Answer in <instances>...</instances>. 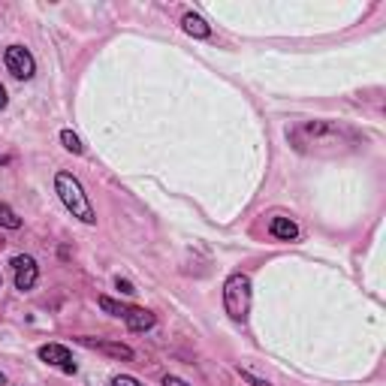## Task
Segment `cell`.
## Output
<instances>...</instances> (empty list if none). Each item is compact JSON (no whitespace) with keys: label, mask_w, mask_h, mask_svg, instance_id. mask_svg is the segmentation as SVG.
<instances>
[{"label":"cell","mask_w":386,"mask_h":386,"mask_svg":"<svg viewBox=\"0 0 386 386\" xmlns=\"http://www.w3.org/2000/svg\"><path fill=\"white\" fill-rule=\"evenodd\" d=\"M238 374H242V380H247L251 386H272L269 380H263V378H256V374H251L247 369H238Z\"/></svg>","instance_id":"4fadbf2b"},{"label":"cell","mask_w":386,"mask_h":386,"mask_svg":"<svg viewBox=\"0 0 386 386\" xmlns=\"http://www.w3.org/2000/svg\"><path fill=\"white\" fill-rule=\"evenodd\" d=\"M224 308L236 323H245L247 311H251V278L245 272L229 275L224 284Z\"/></svg>","instance_id":"7a4b0ae2"},{"label":"cell","mask_w":386,"mask_h":386,"mask_svg":"<svg viewBox=\"0 0 386 386\" xmlns=\"http://www.w3.org/2000/svg\"><path fill=\"white\" fill-rule=\"evenodd\" d=\"M6 163H9V157H0V167H6Z\"/></svg>","instance_id":"d6986e66"},{"label":"cell","mask_w":386,"mask_h":386,"mask_svg":"<svg viewBox=\"0 0 386 386\" xmlns=\"http://www.w3.org/2000/svg\"><path fill=\"white\" fill-rule=\"evenodd\" d=\"M0 386H6V374L3 371H0Z\"/></svg>","instance_id":"ac0fdd59"},{"label":"cell","mask_w":386,"mask_h":386,"mask_svg":"<svg viewBox=\"0 0 386 386\" xmlns=\"http://www.w3.org/2000/svg\"><path fill=\"white\" fill-rule=\"evenodd\" d=\"M79 344L85 347H94V350L106 353V356H115V360H133V347H127L121 341H94V338H79Z\"/></svg>","instance_id":"8992f818"},{"label":"cell","mask_w":386,"mask_h":386,"mask_svg":"<svg viewBox=\"0 0 386 386\" xmlns=\"http://www.w3.org/2000/svg\"><path fill=\"white\" fill-rule=\"evenodd\" d=\"M0 287H3V278H0Z\"/></svg>","instance_id":"ffe728a7"},{"label":"cell","mask_w":386,"mask_h":386,"mask_svg":"<svg viewBox=\"0 0 386 386\" xmlns=\"http://www.w3.org/2000/svg\"><path fill=\"white\" fill-rule=\"evenodd\" d=\"M124 323H127L130 332H148V329L154 326V314H151V311H145V308H127Z\"/></svg>","instance_id":"52a82bcc"},{"label":"cell","mask_w":386,"mask_h":386,"mask_svg":"<svg viewBox=\"0 0 386 386\" xmlns=\"http://www.w3.org/2000/svg\"><path fill=\"white\" fill-rule=\"evenodd\" d=\"M3 63H6V70L13 72V76L18 82H27V79H33V72H36V63H33V54L24 49V45H9V49L3 52Z\"/></svg>","instance_id":"3957f363"},{"label":"cell","mask_w":386,"mask_h":386,"mask_svg":"<svg viewBox=\"0 0 386 386\" xmlns=\"http://www.w3.org/2000/svg\"><path fill=\"white\" fill-rule=\"evenodd\" d=\"M112 386H142V383L130 378V374H118V378H112Z\"/></svg>","instance_id":"5bb4252c"},{"label":"cell","mask_w":386,"mask_h":386,"mask_svg":"<svg viewBox=\"0 0 386 386\" xmlns=\"http://www.w3.org/2000/svg\"><path fill=\"white\" fill-rule=\"evenodd\" d=\"M97 305L103 308L106 314H112V317H124L127 314V305H121V302H115V299H109V296H100Z\"/></svg>","instance_id":"8fae6325"},{"label":"cell","mask_w":386,"mask_h":386,"mask_svg":"<svg viewBox=\"0 0 386 386\" xmlns=\"http://www.w3.org/2000/svg\"><path fill=\"white\" fill-rule=\"evenodd\" d=\"M269 233H272L275 238H281V242H296V238H299V226L293 224L290 217H272Z\"/></svg>","instance_id":"ba28073f"},{"label":"cell","mask_w":386,"mask_h":386,"mask_svg":"<svg viewBox=\"0 0 386 386\" xmlns=\"http://www.w3.org/2000/svg\"><path fill=\"white\" fill-rule=\"evenodd\" d=\"M9 106V97H6V88L0 85V109H6Z\"/></svg>","instance_id":"e0dca14e"},{"label":"cell","mask_w":386,"mask_h":386,"mask_svg":"<svg viewBox=\"0 0 386 386\" xmlns=\"http://www.w3.org/2000/svg\"><path fill=\"white\" fill-rule=\"evenodd\" d=\"M61 145H63L67 151H72V154H82V151H85V145H82V139H79V136L72 133V130H61Z\"/></svg>","instance_id":"7c38bea8"},{"label":"cell","mask_w":386,"mask_h":386,"mask_svg":"<svg viewBox=\"0 0 386 386\" xmlns=\"http://www.w3.org/2000/svg\"><path fill=\"white\" fill-rule=\"evenodd\" d=\"M181 27H185V33L196 36V40H206V36H211V27L206 24V18L196 15V13H187L185 18H181Z\"/></svg>","instance_id":"9c48e42d"},{"label":"cell","mask_w":386,"mask_h":386,"mask_svg":"<svg viewBox=\"0 0 386 386\" xmlns=\"http://www.w3.org/2000/svg\"><path fill=\"white\" fill-rule=\"evenodd\" d=\"M163 386H187V383L181 378H176V374H167V378H163Z\"/></svg>","instance_id":"2e32d148"},{"label":"cell","mask_w":386,"mask_h":386,"mask_svg":"<svg viewBox=\"0 0 386 386\" xmlns=\"http://www.w3.org/2000/svg\"><path fill=\"white\" fill-rule=\"evenodd\" d=\"M36 356L45 362V365H54V369H61L63 374H76V362H72L70 350L63 344H43Z\"/></svg>","instance_id":"277c9868"},{"label":"cell","mask_w":386,"mask_h":386,"mask_svg":"<svg viewBox=\"0 0 386 386\" xmlns=\"http://www.w3.org/2000/svg\"><path fill=\"white\" fill-rule=\"evenodd\" d=\"M0 226H6V229H22V217H18L15 211L6 206V202H0Z\"/></svg>","instance_id":"30bf717a"},{"label":"cell","mask_w":386,"mask_h":386,"mask_svg":"<svg viewBox=\"0 0 386 386\" xmlns=\"http://www.w3.org/2000/svg\"><path fill=\"white\" fill-rule=\"evenodd\" d=\"M54 190H58L63 208H67L72 217H79L82 224H88V226L97 224V211H94V206H91L82 181L72 176V172H58V176H54Z\"/></svg>","instance_id":"6da1fadb"},{"label":"cell","mask_w":386,"mask_h":386,"mask_svg":"<svg viewBox=\"0 0 386 386\" xmlns=\"http://www.w3.org/2000/svg\"><path fill=\"white\" fill-rule=\"evenodd\" d=\"M115 287L121 290L124 296H133V293H136V290H133V284H130V281H124V278H115Z\"/></svg>","instance_id":"9a60e30c"},{"label":"cell","mask_w":386,"mask_h":386,"mask_svg":"<svg viewBox=\"0 0 386 386\" xmlns=\"http://www.w3.org/2000/svg\"><path fill=\"white\" fill-rule=\"evenodd\" d=\"M13 269H15V287L22 290V293H27V290L36 287V278H40V265H36L33 256H27V254L15 256Z\"/></svg>","instance_id":"5b68a950"}]
</instances>
